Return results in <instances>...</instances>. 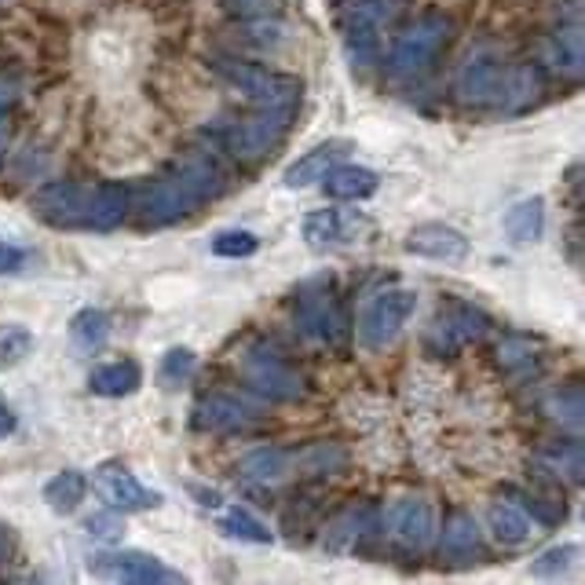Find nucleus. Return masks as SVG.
<instances>
[{
    "label": "nucleus",
    "mask_w": 585,
    "mask_h": 585,
    "mask_svg": "<svg viewBox=\"0 0 585 585\" xmlns=\"http://www.w3.org/2000/svg\"><path fill=\"white\" fill-rule=\"evenodd\" d=\"M384 523H388L392 545L407 556H421L435 538V509H432V501L421 495L399 498L392 509H388Z\"/></svg>",
    "instance_id": "ddd939ff"
},
{
    "label": "nucleus",
    "mask_w": 585,
    "mask_h": 585,
    "mask_svg": "<svg viewBox=\"0 0 585 585\" xmlns=\"http://www.w3.org/2000/svg\"><path fill=\"white\" fill-rule=\"evenodd\" d=\"M30 351H33V334L26 326H19V323L0 326V370L19 366Z\"/></svg>",
    "instance_id": "473e14b6"
},
{
    "label": "nucleus",
    "mask_w": 585,
    "mask_h": 585,
    "mask_svg": "<svg viewBox=\"0 0 585 585\" xmlns=\"http://www.w3.org/2000/svg\"><path fill=\"white\" fill-rule=\"evenodd\" d=\"M403 0H340L337 19H340V37L344 52H348L351 71H370L381 55V33L399 15Z\"/></svg>",
    "instance_id": "423d86ee"
},
{
    "label": "nucleus",
    "mask_w": 585,
    "mask_h": 585,
    "mask_svg": "<svg viewBox=\"0 0 585 585\" xmlns=\"http://www.w3.org/2000/svg\"><path fill=\"white\" fill-rule=\"evenodd\" d=\"M407 252L424 260H440V263H465L468 260V238L451 224H418L407 231Z\"/></svg>",
    "instance_id": "f3484780"
},
{
    "label": "nucleus",
    "mask_w": 585,
    "mask_h": 585,
    "mask_svg": "<svg viewBox=\"0 0 585 585\" xmlns=\"http://www.w3.org/2000/svg\"><path fill=\"white\" fill-rule=\"evenodd\" d=\"M19 96H22V77L0 71V113H4Z\"/></svg>",
    "instance_id": "a19ab883"
},
{
    "label": "nucleus",
    "mask_w": 585,
    "mask_h": 585,
    "mask_svg": "<svg viewBox=\"0 0 585 585\" xmlns=\"http://www.w3.org/2000/svg\"><path fill=\"white\" fill-rule=\"evenodd\" d=\"M487 315L476 312L473 304H451L446 312L432 318L429 334H424V351L443 359V355H457L468 344H476L487 334Z\"/></svg>",
    "instance_id": "f8f14e48"
},
{
    "label": "nucleus",
    "mask_w": 585,
    "mask_h": 585,
    "mask_svg": "<svg viewBox=\"0 0 585 585\" xmlns=\"http://www.w3.org/2000/svg\"><path fill=\"white\" fill-rule=\"evenodd\" d=\"M191 424L205 435H246L260 424V414L249 403H242L238 396L213 392V396L198 399Z\"/></svg>",
    "instance_id": "dca6fc26"
},
{
    "label": "nucleus",
    "mask_w": 585,
    "mask_h": 585,
    "mask_svg": "<svg viewBox=\"0 0 585 585\" xmlns=\"http://www.w3.org/2000/svg\"><path fill=\"white\" fill-rule=\"evenodd\" d=\"M213 71L224 77L227 85H235L249 102L257 107H296L301 102V77L271 71V66L260 63H246V59H231V55H220L213 59Z\"/></svg>",
    "instance_id": "6e6552de"
},
{
    "label": "nucleus",
    "mask_w": 585,
    "mask_h": 585,
    "mask_svg": "<svg viewBox=\"0 0 585 585\" xmlns=\"http://www.w3.org/2000/svg\"><path fill=\"white\" fill-rule=\"evenodd\" d=\"M107 340H110V315L102 312V307H82V312L71 318V344L77 351L91 355Z\"/></svg>",
    "instance_id": "cd10ccee"
},
{
    "label": "nucleus",
    "mask_w": 585,
    "mask_h": 585,
    "mask_svg": "<svg viewBox=\"0 0 585 585\" xmlns=\"http://www.w3.org/2000/svg\"><path fill=\"white\" fill-rule=\"evenodd\" d=\"M304 242L315 252H334V249H351L366 242L373 235L370 216L359 209H315L304 216Z\"/></svg>",
    "instance_id": "9b49d317"
},
{
    "label": "nucleus",
    "mask_w": 585,
    "mask_h": 585,
    "mask_svg": "<svg viewBox=\"0 0 585 585\" xmlns=\"http://www.w3.org/2000/svg\"><path fill=\"white\" fill-rule=\"evenodd\" d=\"M498 366L505 373H538L542 366V355L531 348V340L523 337H509L498 344Z\"/></svg>",
    "instance_id": "7c9ffc66"
},
{
    "label": "nucleus",
    "mask_w": 585,
    "mask_h": 585,
    "mask_svg": "<svg viewBox=\"0 0 585 585\" xmlns=\"http://www.w3.org/2000/svg\"><path fill=\"white\" fill-rule=\"evenodd\" d=\"M26 260H30V252L22 249V246H11L0 238V274H19L22 268H26Z\"/></svg>",
    "instance_id": "ea45409f"
},
{
    "label": "nucleus",
    "mask_w": 585,
    "mask_h": 585,
    "mask_svg": "<svg viewBox=\"0 0 585 585\" xmlns=\"http://www.w3.org/2000/svg\"><path fill=\"white\" fill-rule=\"evenodd\" d=\"M542 410H545V414L553 418V421L564 424V429L578 432V429H582V414H585V407H582V384L556 388V392L542 403Z\"/></svg>",
    "instance_id": "c756f323"
},
{
    "label": "nucleus",
    "mask_w": 585,
    "mask_h": 585,
    "mask_svg": "<svg viewBox=\"0 0 585 585\" xmlns=\"http://www.w3.org/2000/svg\"><path fill=\"white\" fill-rule=\"evenodd\" d=\"M505 235L512 238L516 246H531L545 235V202L538 198H523L516 202L509 213H505Z\"/></svg>",
    "instance_id": "b1692460"
},
{
    "label": "nucleus",
    "mask_w": 585,
    "mask_h": 585,
    "mask_svg": "<svg viewBox=\"0 0 585 585\" xmlns=\"http://www.w3.org/2000/svg\"><path fill=\"white\" fill-rule=\"evenodd\" d=\"M235 19H279L285 0H220Z\"/></svg>",
    "instance_id": "4c0bfd02"
},
{
    "label": "nucleus",
    "mask_w": 585,
    "mask_h": 585,
    "mask_svg": "<svg viewBox=\"0 0 585 585\" xmlns=\"http://www.w3.org/2000/svg\"><path fill=\"white\" fill-rule=\"evenodd\" d=\"M293 129V107H260L249 118H238L220 129V147L235 162H263L285 143Z\"/></svg>",
    "instance_id": "0eeeda50"
},
{
    "label": "nucleus",
    "mask_w": 585,
    "mask_h": 585,
    "mask_svg": "<svg viewBox=\"0 0 585 585\" xmlns=\"http://www.w3.org/2000/svg\"><path fill=\"white\" fill-rule=\"evenodd\" d=\"M260 249V238L252 231H242V227H231V231H220L213 238V252L224 260H246Z\"/></svg>",
    "instance_id": "f704fd0d"
},
{
    "label": "nucleus",
    "mask_w": 585,
    "mask_h": 585,
    "mask_svg": "<svg viewBox=\"0 0 585 585\" xmlns=\"http://www.w3.org/2000/svg\"><path fill=\"white\" fill-rule=\"evenodd\" d=\"M194 370H198V355H194L191 348H172L162 355L158 381H162V388H180L183 381H191Z\"/></svg>",
    "instance_id": "72a5a7b5"
},
{
    "label": "nucleus",
    "mask_w": 585,
    "mask_h": 585,
    "mask_svg": "<svg viewBox=\"0 0 585 585\" xmlns=\"http://www.w3.org/2000/svg\"><path fill=\"white\" fill-rule=\"evenodd\" d=\"M11 556H15V531H11L8 523H0V567H4Z\"/></svg>",
    "instance_id": "37998d69"
},
{
    "label": "nucleus",
    "mask_w": 585,
    "mask_h": 585,
    "mask_svg": "<svg viewBox=\"0 0 585 585\" xmlns=\"http://www.w3.org/2000/svg\"><path fill=\"white\" fill-rule=\"evenodd\" d=\"M19 429V418H15V410H11V403L4 396H0V440H4V435H11Z\"/></svg>",
    "instance_id": "79ce46f5"
},
{
    "label": "nucleus",
    "mask_w": 585,
    "mask_h": 585,
    "mask_svg": "<svg viewBox=\"0 0 585 585\" xmlns=\"http://www.w3.org/2000/svg\"><path fill=\"white\" fill-rule=\"evenodd\" d=\"M85 531L91 538H99V542H118L124 527H121L118 516H113V509H110V512H96V516H91V520L85 523Z\"/></svg>",
    "instance_id": "58836bf2"
},
{
    "label": "nucleus",
    "mask_w": 585,
    "mask_h": 585,
    "mask_svg": "<svg viewBox=\"0 0 585 585\" xmlns=\"http://www.w3.org/2000/svg\"><path fill=\"white\" fill-rule=\"evenodd\" d=\"M293 323L307 340L326 344V348H340L348 340V315H344L337 282L326 279V274H315V279L296 285Z\"/></svg>",
    "instance_id": "20e7f679"
},
{
    "label": "nucleus",
    "mask_w": 585,
    "mask_h": 585,
    "mask_svg": "<svg viewBox=\"0 0 585 585\" xmlns=\"http://www.w3.org/2000/svg\"><path fill=\"white\" fill-rule=\"evenodd\" d=\"M337 4H340V0H337Z\"/></svg>",
    "instance_id": "a18cd8bd"
},
{
    "label": "nucleus",
    "mask_w": 585,
    "mask_h": 585,
    "mask_svg": "<svg viewBox=\"0 0 585 585\" xmlns=\"http://www.w3.org/2000/svg\"><path fill=\"white\" fill-rule=\"evenodd\" d=\"M351 151H355L351 140H326V143H318V147H312V151H307L304 158H296L290 169H285L282 183H285L290 191L312 187V183L323 180L326 172L334 169V165H340Z\"/></svg>",
    "instance_id": "aec40b11"
},
{
    "label": "nucleus",
    "mask_w": 585,
    "mask_h": 585,
    "mask_svg": "<svg viewBox=\"0 0 585 585\" xmlns=\"http://www.w3.org/2000/svg\"><path fill=\"white\" fill-rule=\"evenodd\" d=\"M545 462L556 476H564L567 484H575V487L582 484V446L578 443H560V451H549Z\"/></svg>",
    "instance_id": "c9c22d12"
},
{
    "label": "nucleus",
    "mask_w": 585,
    "mask_h": 585,
    "mask_svg": "<svg viewBox=\"0 0 585 585\" xmlns=\"http://www.w3.org/2000/svg\"><path fill=\"white\" fill-rule=\"evenodd\" d=\"M373 531H377L373 505H348V509L323 527V549H329V553H355Z\"/></svg>",
    "instance_id": "a211bd4d"
},
{
    "label": "nucleus",
    "mask_w": 585,
    "mask_h": 585,
    "mask_svg": "<svg viewBox=\"0 0 585 585\" xmlns=\"http://www.w3.org/2000/svg\"><path fill=\"white\" fill-rule=\"evenodd\" d=\"M451 33L454 22L440 15V11L414 19L396 37L392 52H388V77H396V82H418V77H424L443 55L446 44H451Z\"/></svg>",
    "instance_id": "39448f33"
},
{
    "label": "nucleus",
    "mask_w": 585,
    "mask_h": 585,
    "mask_svg": "<svg viewBox=\"0 0 585 585\" xmlns=\"http://www.w3.org/2000/svg\"><path fill=\"white\" fill-rule=\"evenodd\" d=\"M512 498H516V505H520L523 512H531L538 523H549V527H553V523L564 520V505H560V501H549L545 495H534V490H531V495H527V490H512Z\"/></svg>",
    "instance_id": "e433bc0d"
},
{
    "label": "nucleus",
    "mask_w": 585,
    "mask_h": 585,
    "mask_svg": "<svg viewBox=\"0 0 585 585\" xmlns=\"http://www.w3.org/2000/svg\"><path fill=\"white\" fill-rule=\"evenodd\" d=\"M242 381L271 403H301L307 396L304 373L271 344H252L242 355Z\"/></svg>",
    "instance_id": "1a4fd4ad"
},
{
    "label": "nucleus",
    "mask_w": 585,
    "mask_h": 585,
    "mask_svg": "<svg viewBox=\"0 0 585 585\" xmlns=\"http://www.w3.org/2000/svg\"><path fill=\"white\" fill-rule=\"evenodd\" d=\"M414 307H418V293L414 290H403V285L381 290L370 304H366V312L359 318V340L370 351L388 348V344L403 334V326L410 323Z\"/></svg>",
    "instance_id": "9d476101"
},
{
    "label": "nucleus",
    "mask_w": 585,
    "mask_h": 585,
    "mask_svg": "<svg viewBox=\"0 0 585 585\" xmlns=\"http://www.w3.org/2000/svg\"><path fill=\"white\" fill-rule=\"evenodd\" d=\"M85 495H88V479L85 473H77V468H63V473H55L48 484H44V501L59 516H71L82 509Z\"/></svg>",
    "instance_id": "a878e982"
},
{
    "label": "nucleus",
    "mask_w": 585,
    "mask_h": 585,
    "mask_svg": "<svg viewBox=\"0 0 585 585\" xmlns=\"http://www.w3.org/2000/svg\"><path fill=\"white\" fill-rule=\"evenodd\" d=\"M578 556H582V545H575V542L553 545L531 564V575L534 578H560V575H567L571 567H578Z\"/></svg>",
    "instance_id": "2f4dec72"
},
{
    "label": "nucleus",
    "mask_w": 585,
    "mask_h": 585,
    "mask_svg": "<svg viewBox=\"0 0 585 585\" xmlns=\"http://www.w3.org/2000/svg\"><path fill=\"white\" fill-rule=\"evenodd\" d=\"M227 187V172L213 154L194 151L169 172H162L140 198V224L143 227H169L187 220L202 205L216 202Z\"/></svg>",
    "instance_id": "7ed1b4c3"
},
{
    "label": "nucleus",
    "mask_w": 585,
    "mask_h": 585,
    "mask_svg": "<svg viewBox=\"0 0 585 585\" xmlns=\"http://www.w3.org/2000/svg\"><path fill=\"white\" fill-rule=\"evenodd\" d=\"M238 476L257 487L282 484V479L293 476V451H282V446H260V451H249L242 462H238Z\"/></svg>",
    "instance_id": "412c9836"
},
{
    "label": "nucleus",
    "mask_w": 585,
    "mask_h": 585,
    "mask_svg": "<svg viewBox=\"0 0 585 585\" xmlns=\"http://www.w3.org/2000/svg\"><path fill=\"white\" fill-rule=\"evenodd\" d=\"M8 147H11V124H8L4 118H0V165H4Z\"/></svg>",
    "instance_id": "c03bdc74"
},
{
    "label": "nucleus",
    "mask_w": 585,
    "mask_h": 585,
    "mask_svg": "<svg viewBox=\"0 0 585 585\" xmlns=\"http://www.w3.org/2000/svg\"><path fill=\"white\" fill-rule=\"evenodd\" d=\"M91 487H96L99 501H107V509L113 512H143V509H158V505H162V495L143 487L121 462H102L96 473H91Z\"/></svg>",
    "instance_id": "4468645a"
},
{
    "label": "nucleus",
    "mask_w": 585,
    "mask_h": 585,
    "mask_svg": "<svg viewBox=\"0 0 585 585\" xmlns=\"http://www.w3.org/2000/svg\"><path fill=\"white\" fill-rule=\"evenodd\" d=\"M220 531L227 538H238V542H249V545H271V538H274L257 516H252L249 509H238V505L220 516Z\"/></svg>",
    "instance_id": "c85d7f7f"
},
{
    "label": "nucleus",
    "mask_w": 585,
    "mask_h": 585,
    "mask_svg": "<svg viewBox=\"0 0 585 585\" xmlns=\"http://www.w3.org/2000/svg\"><path fill=\"white\" fill-rule=\"evenodd\" d=\"M323 191L329 194L334 202H366V198H373L377 194V172L373 169H362V165H334L326 172L323 180Z\"/></svg>",
    "instance_id": "4be33fe9"
},
{
    "label": "nucleus",
    "mask_w": 585,
    "mask_h": 585,
    "mask_svg": "<svg viewBox=\"0 0 585 585\" xmlns=\"http://www.w3.org/2000/svg\"><path fill=\"white\" fill-rule=\"evenodd\" d=\"M487 523H490V534H495L501 545H523L527 538L534 534L531 520H527V512L516 501H490Z\"/></svg>",
    "instance_id": "bb28decb"
},
{
    "label": "nucleus",
    "mask_w": 585,
    "mask_h": 585,
    "mask_svg": "<svg viewBox=\"0 0 585 585\" xmlns=\"http://www.w3.org/2000/svg\"><path fill=\"white\" fill-rule=\"evenodd\" d=\"M33 216L55 231H113L129 216V191L121 183L52 180L33 194Z\"/></svg>",
    "instance_id": "f03ea898"
},
{
    "label": "nucleus",
    "mask_w": 585,
    "mask_h": 585,
    "mask_svg": "<svg viewBox=\"0 0 585 585\" xmlns=\"http://www.w3.org/2000/svg\"><path fill=\"white\" fill-rule=\"evenodd\" d=\"M140 384H143V370H140V362H132V359L102 362L88 373V388L102 399H124V396L140 392Z\"/></svg>",
    "instance_id": "5701e85b"
},
{
    "label": "nucleus",
    "mask_w": 585,
    "mask_h": 585,
    "mask_svg": "<svg viewBox=\"0 0 585 585\" xmlns=\"http://www.w3.org/2000/svg\"><path fill=\"white\" fill-rule=\"evenodd\" d=\"M545 96V74L534 63H501L498 55L476 52L454 77V99L468 110H490L516 118L538 107Z\"/></svg>",
    "instance_id": "f257e3e1"
},
{
    "label": "nucleus",
    "mask_w": 585,
    "mask_h": 585,
    "mask_svg": "<svg viewBox=\"0 0 585 585\" xmlns=\"http://www.w3.org/2000/svg\"><path fill=\"white\" fill-rule=\"evenodd\" d=\"M91 571L102 575V578L129 582V585H176V582H187V575H180L176 567H169L165 560H158L151 553H140V549H124V553L96 556Z\"/></svg>",
    "instance_id": "2eb2a0df"
},
{
    "label": "nucleus",
    "mask_w": 585,
    "mask_h": 585,
    "mask_svg": "<svg viewBox=\"0 0 585 585\" xmlns=\"http://www.w3.org/2000/svg\"><path fill=\"white\" fill-rule=\"evenodd\" d=\"M484 556V542H479V527L468 512H451L440 531V560L446 567H468Z\"/></svg>",
    "instance_id": "6ab92c4d"
},
{
    "label": "nucleus",
    "mask_w": 585,
    "mask_h": 585,
    "mask_svg": "<svg viewBox=\"0 0 585 585\" xmlns=\"http://www.w3.org/2000/svg\"><path fill=\"white\" fill-rule=\"evenodd\" d=\"M549 63L556 66L560 74L567 77H582V63H585V52H582V22L571 19V26H560L553 30V37H549Z\"/></svg>",
    "instance_id": "393cba45"
}]
</instances>
